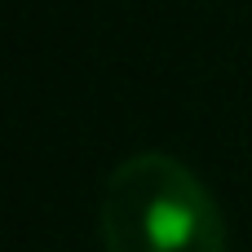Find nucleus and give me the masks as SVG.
<instances>
[{"instance_id": "1", "label": "nucleus", "mask_w": 252, "mask_h": 252, "mask_svg": "<svg viewBox=\"0 0 252 252\" xmlns=\"http://www.w3.org/2000/svg\"><path fill=\"white\" fill-rule=\"evenodd\" d=\"M97 235L106 252H226L217 199L164 151H137L111 168L97 204Z\"/></svg>"}]
</instances>
